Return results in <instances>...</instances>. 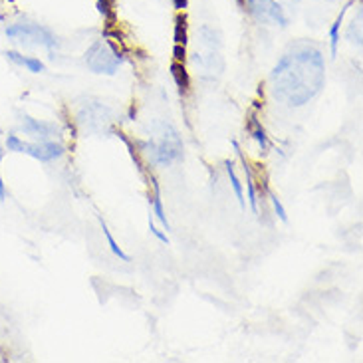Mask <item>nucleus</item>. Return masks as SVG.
<instances>
[{"label": "nucleus", "instance_id": "ddd939ff", "mask_svg": "<svg viewBox=\"0 0 363 363\" xmlns=\"http://www.w3.org/2000/svg\"><path fill=\"white\" fill-rule=\"evenodd\" d=\"M226 173H228V179H230V185L235 189V195L238 199V205L245 208L246 206V201H245V193H242V185H240V181H238V175H236L235 171V165L230 163V161H226Z\"/></svg>", "mask_w": 363, "mask_h": 363}, {"label": "nucleus", "instance_id": "aec40b11", "mask_svg": "<svg viewBox=\"0 0 363 363\" xmlns=\"http://www.w3.org/2000/svg\"><path fill=\"white\" fill-rule=\"evenodd\" d=\"M2 153H0V163H2ZM6 199V191H4V181H2V171H0V201H4Z\"/></svg>", "mask_w": 363, "mask_h": 363}, {"label": "nucleus", "instance_id": "dca6fc26", "mask_svg": "<svg viewBox=\"0 0 363 363\" xmlns=\"http://www.w3.org/2000/svg\"><path fill=\"white\" fill-rule=\"evenodd\" d=\"M175 44L185 46L186 44V20L185 16H179L175 22Z\"/></svg>", "mask_w": 363, "mask_h": 363}, {"label": "nucleus", "instance_id": "9d476101", "mask_svg": "<svg viewBox=\"0 0 363 363\" xmlns=\"http://www.w3.org/2000/svg\"><path fill=\"white\" fill-rule=\"evenodd\" d=\"M151 186H153V199H151V206H153V215L161 220V225L165 226V230H169V220L165 216V208H163V201H161V189L155 177H151Z\"/></svg>", "mask_w": 363, "mask_h": 363}, {"label": "nucleus", "instance_id": "6e6552de", "mask_svg": "<svg viewBox=\"0 0 363 363\" xmlns=\"http://www.w3.org/2000/svg\"><path fill=\"white\" fill-rule=\"evenodd\" d=\"M233 147L236 149V153H238V157L242 161V169H245V175H246V186H248V203H250V208H252V213H258V199H256V189H255V177H252V171H250V165H248V161L245 159V153L240 151L238 147V143L233 141Z\"/></svg>", "mask_w": 363, "mask_h": 363}, {"label": "nucleus", "instance_id": "423d86ee", "mask_svg": "<svg viewBox=\"0 0 363 363\" xmlns=\"http://www.w3.org/2000/svg\"><path fill=\"white\" fill-rule=\"evenodd\" d=\"M246 2H248V10L258 20L270 22V24H278L282 28L288 26V16H286L282 6L276 0H246Z\"/></svg>", "mask_w": 363, "mask_h": 363}, {"label": "nucleus", "instance_id": "9b49d317", "mask_svg": "<svg viewBox=\"0 0 363 363\" xmlns=\"http://www.w3.org/2000/svg\"><path fill=\"white\" fill-rule=\"evenodd\" d=\"M248 131H250V135L258 141V145H260L262 151H268V149H270V139L266 135L264 128L260 125V121L256 119V116H252V118L248 119Z\"/></svg>", "mask_w": 363, "mask_h": 363}, {"label": "nucleus", "instance_id": "4be33fe9", "mask_svg": "<svg viewBox=\"0 0 363 363\" xmlns=\"http://www.w3.org/2000/svg\"><path fill=\"white\" fill-rule=\"evenodd\" d=\"M238 2H242V0H238Z\"/></svg>", "mask_w": 363, "mask_h": 363}, {"label": "nucleus", "instance_id": "20e7f679", "mask_svg": "<svg viewBox=\"0 0 363 363\" xmlns=\"http://www.w3.org/2000/svg\"><path fill=\"white\" fill-rule=\"evenodd\" d=\"M6 147L16 153H26L30 157L40 159V161H54L64 155V147L60 143L44 141V143H24L16 135H9L6 139Z\"/></svg>", "mask_w": 363, "mask_h": 363}, {"label": "nucleus", "instance_id": "0eeeda50", "mask_svg": "<svg viewBox=\"0 0 363 363\" xmlns=\"http://www.w3.org/2000/svg\"><path fill=\"white\" fill-rule=\"evenodd\" d=\"M22 125H24V129H26L28 133H32V135H38V138L42 139L52 138V135H56V133H58L56 123L40 121V119L30 118V116H22Z\"/></svg>", "mask_w": 363, "mask_h": 363}, {"label": "nucleus", "instance_id": "4468645a", "mask_svg": "<svg viewBox=\"0 0 363 363\" xmlns=\"http://www.w3.org/2000/svg\"><path fill=\"white\" fill-rule=\"evenodd\" d=\"M99 226H101V230H104V236H106V240H108V245H109V248H111V252L118 256V258H121L123 262H129L131 258H129V256L125 255V252H123L121 248H119V245H118V242H116V238H113V235L109 233L108 225L104 223V218H101V216H99Z\"/></svg>", "mask_w": 363, "mask_h": 363}, {"label": "nucleus", "instance_id": "412c9836", "mask_svg": "<svg viewBox=\"0 0 363 363\" xmlns=\"http://www.w3.org/2000/svg\"><path fill=\"white\" fill-rule=\"evenodd\" d=\"M173 2H175V6H177L179 10L185 9V6H186V0H173Z\"/></svg>", "mask_w": 363, "mask_h": 363}, {"label": "nucleus", "instance_id": "a211bd4d", "mask_svg": "<svg viewBox=\"0 0 363 363\" xmlns=\"http://www.w3.org/2000/svg\"><path fill=\"white\" fill-rule=\"evenodd\" d=\"M149 228H151V233L157 236L161 242H165V245H167V242H169L167 235H163L161 230H157V226H155V223H153V218H151V216H149Z\"/></svg>", "mask_w": 363, "mask_h": 363}, {"label": "nucleus", "instance_id": "f257e3e1", "mask_svg": "<svg viewBox=\"0 0 363 363\" xmlns=\"http://www.w3.org/2000/svg\"><path fill=\"white\" fill-rule=\"evenodd\" d=\"M270 82L276 99L290 108L304 106L324 88L325 66L322 52L310 44L296 46L276 64Z\"/></svg>", "mask_w": 363, "mask_h": 363}, {"label": "nucleus", "instance_id": "2eb2a0df", "mask_svg": "<svg viewBox=\"0 0 363 363\" xmlns=\"http://www.w3.org/2000/svg\"><path fill=\"white\" fill-rule=\"evenodd\" d=\"M344 14L345 10L337 16V20L334 22V26H332V30H330V38H332V54H337V42H340V26H342V22H344Z\"/></svg>", "mask_w": 363, "mask_h": 363}, {"label": "nucleus", "instance_id": "1a4fd4ad", "mask_svg": "<svg viewBox=\"0 0 363 363\" xmlns=\"http://www.w3.org/2000/svg\"><path fill=\"white\" fill-rule=\"evenodd\" d=\"M171 76H173L175 84H177L179 94L186 96L189 89H191V79H189V72L185 69V64L183 62H173L171 64Z\"/></svg>", "mask_w": 363, "mask_h": 363}, {"label": "nucleus", "instance_id": "39448f33", "mask_svg": "<svg viewBox=\"0 0 363 363\" xmlns=\"http://www.w3.org/2000/svg\"><path fill=\"white\" fill-rule=\"evenodd\" d=\"M6 36L22 38V42L26 40L30 44H38V46H44L48 50L58 48V38L48 28H44L40 24H14L6 30Z\"/></svg>", "mask_w": 363, "mask_h": 363}, {"label": "nucleus", "instance_id": "7ed1b4c3", "mask_svg": "<svg viewBox=\"0 0 363 363\" xmlns=\"http://www.w3.org/2000/svg\"><path fill=\"white\" fill-rule=\"evenodd\" d=\"M121 62H123V58L109 46L106 40H98L86 52V64H88V68L94 74H108V76H113L119 69V66H121Z\"/></svg>", "mask_w": 363, "mask_h": 363}, {"label": "nucleus", "instance_id": "f8f14e48", "mask_svg": "<svg viewBox=\"0 0 363 363\" xmlns=\"http://www.w3.org/2000/svg\"><path fill=\"white\" fill-rule=\"evenodd\" d=\"M6 56H9V60H12L14 64L28 68L32 74H40V72H44V64H42L40 60L24 58V56H20L18 52H6Z\"/></svg>", "mask_w": 363, "mask_h": 363}, {"label": "nucleus", "instance_id": "f3484780", "mask_svg": "<svg viewBox=\"0 0 363 363\" xmlns=\"http://www.w3.org/2000/svg\"><path fill=\"white\" fill-rule=\"evenodd\" d=\"M270 201H272V206H274V211H276V215L280 216V220H288V216H286V211H284V206H282V203H280V199L276 195H270Z\"/></svg>", "mask_w": 363, "mask_h": 363}, {"label": "nucleus", "instance_id": "f03ea898", "mask_svg": "<svg viewBox=\"0 0 363 363\" xmlns=\"http://www.w3.org/2000/svg\"><path fill=\"white\" fill-rule=\"evenodd\" d=\"M147 149L151 153V159L159 165H171L177 159L183 157V143H181L179 133L165 123L159 128L155 139L149 141Z\"/></svg>", "mask_w": 363, "mask_h": 363}, {"label": "nucleus", "instance_id": "6ab92c4d", "mask_svg": "<svg viewBox=\"0 0 363 363\" xmlns=\"http://www.w3.org/2000/svg\"><path fill=\"white\" fill-rule=\"evenodd\" d=\"M173 54H175V62H185V46H179V44H175Z\"/></svg>", "mask_w": 363, "mask_h": 363}]
</instances>
